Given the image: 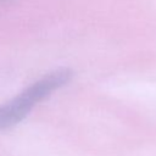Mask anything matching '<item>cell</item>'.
Listing matches in <instances>:
<instances>
[{
    "mask_svg": "<svg viewBox=\"0 0 156 156\" xmlns=\"http://www.w3.org/2000/svg\"><path fill=\"white\" fill-rule=\"evenodd\" d=\"M72 77L73 72L69 68L55 69L28 85L13 99L0 105V129H9L20 123L38 102L67 84Z\"/></svg>",
    "mask_w": 156,
    "mask_h": 156,
    "instance_id": "cell-1",
    "label": "cell"
}]
</instances>
